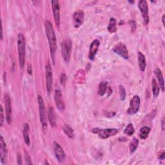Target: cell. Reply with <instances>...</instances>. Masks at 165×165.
Wrapping results in <instances>:
<instances>
[{
  "label": "cell",
  "instance_id": "30",
  "mask_svg": "<svg viewBox=\"0 0 165 165\" xmlns=\"http://www.w3.org/2000/svg\"><path fill=\"white\" fill-rule=\"evenodd\" d=\"M4 120H5V117H4V114H3V108L2 105H1V114H0V126H3V123H4Z\"/></svg>",
  "mask_w": 165,
  "mask_h": 165
},
{
  "label": "cell",
  "instance_id": "15",
  "mask_svg": "<svg viewBox=\"0 0 165 165\" xmlns=\"http://www.w3.org/2000/svg\"><path fill=\"white\" fill-rule=\"evenodd\" d=\"M73 19H74L75 27H80L83 23L84 20V13L83 10H77L73 14Z\"/></svg>",
  "mask_w": 165,
  "mask_h": 165
},
{
  "label": "cell",
  "instance_id": "32",
  "mask_svg": "<svg viewBox=\"0 0 165 165\" xmlns=\"http://www.w3.org/2000/svg\"><path fill=\"white\" fill-rule=\"evenodd\" d=\"M104 114H105V116H107V118H112L113 116H114L115 115V112L105 111V112H104Z\"/></svg>",
  "mask_w": 165,
  "mask_h": 165
},
{
  "label": "cell",
  "instance_id": "9",
  "mask_svg": "<svg viewBox=\"0 0 165 165\" xmlns=\"http://www.w3.org/2000/svg\"><path fill=\"white\" fill-rule=\"evenodd\" d=\"M112 51L117 54L119 56H120L121 58H123L125 59H128L129 58V56H128V51L126 45L122 43H119L116 45L112 49Z\"/></svg>",
  "mask_w": 165,
  "mask_h": 165
},
{
  "label": "cell",
  "instance_id": "14",
  "mask_svg": "<svg viewBox=\"0 0 165 165\" xmlns=\"http://www.w3.org/2000/svg\"><path fill=\"white\" fill-rule=\"evenodd\" d=\"M100 45V42L98 39H95L91 43L89 49L88 58L91 61H93L95 59V56L99 49Z\"/></svg>",
  "mask_w": 165,
  "mask_h": 165
},
{
  "label": "cell",
  "instance_id": "7",
  "mask_svg": "<svg viewBox=\"0 0 165 165\" xmlns=\"http://www.w3.org/2000/svg\"><path fill=\"white\" fill-rule=\"evenodd\" d=\"M138 7L141 11V13L144 23L145 25H147L149 23L148 7L147 2L144 0H141L138 2Z\"/></svg>",
  "mask_w": 165,
  "mask_h": 165
},
{
  "label": "cell",
  "instance_id": "23",
  "mask_svg": "<svg viewBox=\"0 0 165 165\" xmlns=\"http://www.w3.org/2000/svg\"><path fill=\"white\" fill-rule=\"evenodd\" d=\"M150 130H151L150 128L148 126H144L142 127L140 129V133H139L140 137L142 139H146V138L148 137V134L150 132Z\"/></svg>",
  "mask_w": 165,
  "mask_h": 165
},
{
  "label": "cell",
  "instance_id": "4",
  "mask_svg": "<svg viewBox=\"0 0 165 165\" xmlns=\"http://www.w3.org/2000/svg\"><path fill=\"white\" fill-rule=\"evenodd\" d=\"M92 132L97 134L100 138L106 139L110 137L116 135L118 132V130L116 128H105V129H102L99 128H93Z\"/></svg>",
  "mask_w": 165,
  "mask_h": 165
},
{
  "label": "cell",
  "instance_id": "16",
  "mask_svg": "<svg viewBox=\"0 0 165 165\" xmlns=\"http://www.w3.org/2000/svg\"><path fill=\"white\" fill-rule=\"evenodd\" d=\"M0 144H1V150H0V154H1V161L2 163H6L7 157L8 150L7 144L3 139V137L1 136V140H0Z\"/></svg>",
  "mask_w": 165,
  "mask_h": 165
},
{
  "label": "cell",
  "instance_id": "2",
  "mask_svg": "<svg viewBox=\"0 0 165 165\" xmlns=\"http://www.w3.org/2000/svg\"><path fill=\"white\" fill-rule=\"evenodd\" d=\"M17 49L20 66L21 69H23L25 62L26 41L23 34H19L17 36Z\"/></svg>",
  "mask_w": 165,
  "mask_h": 165
},
{
  "label": "cell",
  "instance_id": "20",
  "mask_svg": "<svg viewBox=\"0 0 165 165\" xmlns=\"http://www.w3.org/2000/svg\"><path fill=\"white\" fill-rule=\"evenodd\" d=\"M107 29L111 33H115V32H117V30H118L117 21H116L115 18H114V17L111 18Z\"/></svg>",
  "mask_w": 165,
  "mask_h": 165
},
{
  "label": "cell",
  "instance_id": "37",
  "mask_svg": "<svg viewBox=\"0 0 165 165\" xmlns=\"http://www.w3.org/2000/svg\"><path fill=\"white\" fill-rule=\"evenodd\" d=\"M1 23H2V25H1V40H3V21H2Z\"/></svg>",
  "mask_w": 165,
  "mask_h": 165
},
{
  "label": "cell",
  "instance_id": "6",
  "mask_svg": "<svg viewBox=\"0 0 165 165\" xmlns=\"http://www.w3.org/2000/svg\"><path fill=\"white\" fill-rule=\"evenodd\" d=\"M45 76H46V87L48 94H51L52 87V70L50 63L48 62L45 66Z\"/></svg>",
  "mask_w": 165,
  "mask_h": 165
},
{
  "label": "cell",
  "instance_id": "22",
  "mask_svg": "<svg viewBox=\"0 0 165 165\" xmlns=\"http://www.w3.org/2000/svg\"><path fill=\"white\" fill-rule=\"evenodd\" d=\"M152 92L153 95H154L155 98L158 97L159 94L160 92V88L159 87L158 84L156 82V80L155 79H153L152 81Z\"/></svg>",
  "mask_w": 165,
  "mask_h": 165
},
{
  "label": "cell",
  "instance_id": "29",
  "mask_svg": "<svg viewBox=\"0 0 165 165\" xmlns=\"http://www.w3.org/2000/svg\"><path fill=\"white\" fill-rule=\"evenodd\" d=\"M24 153H25V160H26L27 164H32V161H31V157H30L28 152L25 150V151H24Z\"/></svg>",
  "mask_w": 165,
  "mask_h": 165
},
{
  "label": "cell",
  "instance_id": "40",
  "mask_svg": "<svg viewBox=\"0 0 165 165\" xmlns=\"http://www.w3.org/2000/svg\"><path fill=\"white\" fill-rule=\"evenodd\" d=\"M128 2H129V3H134V2H130V1H128Z\"/></svg>",
  "mask_w": 165,
  "mask_h": 165
},
{
  "label": "cell",
  "instance_id": "1",
  "mask_svg": "<svg viewBox=\"0 0 165 165\" xmlns=\"http://www.w3.org/2000/svg\"><path fill=\"white\" fill-rule=\"evenodd\" d=\"M45 32L47 37L48 38V44H49V48L51 57L52 59V62L55 63V55H56V52L57 50V40L56 34L54 32V27L52 26V24L50 21H45Z\"/></svg>",
  "mask_w": 165,
  "mask_h": 165
},
{
  "label": "cell",
  "instance_id": "21",
  "mask_svg": "<svg viewBox=\"0 0 165 165\" xmlns=\"http://www.w3.org/2000/svg\"><path fill=\"white\" fill-rule=\"evenodd\" d=\"M29 125L28 123H25L23 125V138H24V141L27 144H30V137L28 135V132H29Z\"/></svg>",
  "mask_w": 165,
  "mask_h": 165
},
{
  "label": "cell",
  "instance_id": "34",
  "mask_svg": "<svg viewBox=\"0 0 165 165\" xmlns=\"http://www.w3.org/2000/svg\"><path fill=\"white\" fill-rule=\"evenodd\" d=\"M158 158L160 160H164V158H165V153L164 151H162L161 152L159 153V154L158 156Z\"/></svg>",
  "mask_w": 165,
  "mask_h": 165
},
{
  "label": "cell",
  "instance_id": "28",
  "mask_svg": "<svg viewBox=\"0 0 165 165\" xmlns=\"http://www.w3.org/2000/svg\"><path fill=\"white\" fill-rule=\"evenodd\" d=\"M120 92V98L121 101H124L126 98V90L123 85H119V87Z\"/></svg>",
  "mask_w": 165,
  "mask_h": 165
},
{
  "label": "cell",
  "instance_id": "11",
  "mask_svg": "<svg viewBox=\"0 0 165 165\" xmlns=\"http://www.w3.org/2000/svg\"><path fill=\"white\" fill-rule=\"evenodd\" d=\"M53 149H54V152L55 156H56L58 161L60 163L63 162L65 160L66 156H65V153L63 148L62 147V146H61L57 142H54Z\"/></svg>",
  "mask_w": 165,
  "mask_h": 165
},
{
  "label": "cell",
  "instance_id": "12",
  "mask_svg": "<svg viewBox=\"0 0 165 165\" xmlns=\"http://www.w3.org/2000/svg\"><path fill=\"white\" fill-rule=\"evenodd\" d=\"M51 3L55 23H56V26L59 27L60 25V8L59 2L57 0H52Z\"/></svg>",
  "mask_w": 165,
  "mask_h": 165
},
{
  "label": "cell",
  "instance_id": "5",
  "mask_svg": "<svg viewBox=\"0 0 165 165\" xmlns=\"http://www.w3.org/2000/svg\"><path fill=\"white\" fill-rule=\"evenodd\" d=\"M38 101L39 105V118L41 125L43 128L47 126V112L45 106V103L41 96H38Z\"/></svg>",
  "mask_w": 165,
  "mask_h": 165
},
{
  "label": "cell",
  "instance_id": "31",
  "mask_svg": "<svg viewBox=\"0 0 165 165\" xmlns=\"http://www.w3.org/2000/svg\"><path fill=\"white\" fill-rule=\"evenodd\" d=\"M66 80V77L65 74H62L60 76V82L62 84H64Z\"/></svg>",
  "mask_w": 165,
  "mask_h": 165
},
{
  "label": "cell",
  "instance_id": "33",
  "mask_svg": "<svg viewBox=\"0 0 165 165\" xmlns=\"http://www.w3.org/2000/svg\"><path fill=\"white\" fill-rule=\"evenodd\" d=\"M130 25H131V27H132V32L135 31L136 28V22L134 21H133V20H130Z\"/></svg>",
  "mask_w": 165,
  "mask_h": 165
},
{
  "label": "cell",
  "instance_id": "10",
  "mask_svg": "<svg viewBox=\"0 0 165 165\" xmlns=\"http://www.w3.org/2000/svg\"><path fill=\"white\" fill-rule=\"evenodd\" d=\"M5 106L6 112V120L7 123L10 125L12 123V105L11 99L8 94L5 95Z\"/></svg>",
  "mask_w": 165,
  "mask_h": 165
},
{
  "label": "cell",
  "instance_id": "26",
  "mask_svg": "<svg viewBox=\"0 0 165 165\" xmlns=\"http://www.w3.org/2000/svg\"><path fill=\"white\" fill-rule=\"evenodd\" d=\"M138 145H139V140L137 138H133L130 144V150L132 154L136 152L137 148L138 147Z\"/></svg>",
  "mask_w": 165,
  "mask_h": 165
},
{
  "label": "cell",
  "instance_id": "24",
  "mask_svg": "<svg viewBox=\"0 0 165 165\" xmlns=\"http://www.w3.org/2000/svg\"><path fill=\"white\" fill-rule=\"evenodd\" d=\"M63 132H65V133L69 138H70V139L74 138V136H75L74 132L69 125H65L63 128Z\"/></svg>",
  "mask_w": 165,
  "mask_h": 165
},
{
  "label": "cell",
  "instance_id": "36",
  "mask_svg": "<svg viewBox=\"0 0 165 165\" xmlns=\"http://www.w3.org/2000/svg\"><path fill=\"white\" fill-rule=\"evenodd\" d=\"M164 125H165L164 117H163V118H162V120H161V128H162V130H164Z\"/></svg>",
  "mask_w": 165,
  "mask_h": 165
},
{
  "label": "cell",
  "instance_id": "19",
  "mask_svg": "<svg viewBox=\"0 0 165 165\" xmlns=\"http://www.w3.org/2000/svg\"><path fill=\"white\" fill-rule=\"evenodd\" d=\"M48 118L49 120L50 123L52 126H56V114H55L54 110L52 107H50L48 108Z\"/></svg>",
  "mask_w": 165,
  "mask_h": 165
},
{
  "label": "cell",
  "instance_id": "39",
  "mask_svg": "<svg viewBox=\"0 0 165 165\" xmlns=\"http://www.w3.org/2000/svg\"><path fill=\"white\" fill-rule=\"evenodd\" d=\"M162 21H163V25L164 26V15H163V17H162Z\"/></svg>",
  "mask_w": 165,
  "mask_h": 165
},
{
  "label": "cell",
  "instance_id": "3",
  "mask_svg": "<svg viewBox=\"0 0 165 165\" xmlns=\"http://www.w3.org/2000/svg\"><path fill=\"white\" fill-rule=\"evenodd\" d=\"M72 49V43L70 39H65L62 43V56L66 63H69L70 59Z\"/></svg>",
  "mask_w": 165,
  "mask_h": 165
},
{
  "label": "cell",
  "instance_id": "17",
  "mask_svg": "<svg viewBox=\"0 0 165 165\" xmlns=\"http://www.w3.org/2000/svg\"><path fill=\"white\" fill-rule=\"evenodd\" d=\"M137 58H138V65L141 71L144 72L145 70L146 66V58L144 55L141 52H138L137 53Z\"/></svg>",
  "mask_w": 165,
  "mask_h": 165
},
{
  "label": "cell",
  "instance_id": "8",
  "mask_svg": "<svg viewBox=\"0 0 165 165\" xmlns=\"http://www.w3.org/2000/svg\"><path fill=\"white\" fill-rule=\"evenodd\" d=\"M140 103H141V99L139 96L137 95L134 96L130 100V107L127 111L128 114L133 115L136 114L139 110Z\"/></svg>",
  "mask_w": 165,
  "mask_h": 165
},
{
  "label": "cell",
  "instance_id": "27",
  "mask_svg": "<svg viewBox=\"0 0 165 165\" xmlns=\"http://www.w3.org/2000/svg\"><path fill=\"white\" fill-rule=\"evenodd\" d=\"M134 132H135V129H134V127L132 123L128 124L124 130V133L127 136H132Z\"/></svg>",
  "mask_w": 165,
  "mask_h": 165
},
{
  "label": "cell",
  "instance_id": "38",
  "mask_svg": "<svg viewBox=\"0 0 165 165\" xmlns=\"http://www.w3.org/2000/svg\"><path fill=\"white\" fill-rule=\"evenodd\" d=\"M28 72L29 74H32V66H30V65L28 67Z\"/></svg>",
  "mask_w": 165,
  "mask_h": 165
},
{
  "label": "cell",
  "instance_id": "18",
  "mask_svg": "<svg viewBox=\"0 0 165 165\" xmlns=\"http://www.w3.org/2000/svg\"><path fill=\"white\" fill-rule=\"evenodd\" d=\"M154 73L158 79L159 83V87H160L159 88L161 89L163 92H164V78L163 76L161 70L159 69H156L154 70Z\"/></svg>",
  "mask_w": 165,
  "mask_h": 165
},
{
  "label": "cell",
  "instance_id": "35",
  "mask_svg": "<svg viewBox=\"0 0 165 165\" xmlns=\"http://www.w3.org/2000/svg\"><path fill=\"white\" fill-rule=\"evenodd\" d=\"M17 164H23V163H22L21 156L20 154L17 155Z\"/></svg>",
  "mask_w": 165,
  "mask_h": 165
},
{
  "label": "cell",
  "instance_id": "25",
  "mask_svg": "<svg viewBox=\"0 0 165 165\" xmlns=\"http://www.w3.org/2000/svg\"><path fill=\"white\" fill-rule=\"evenodd\" d=\"M107 90V83L106 81H102L100 83L98 88V94L101 96H103L105 94Z\"/></svg>",
  "mask_w": 165,
  "mask_h": 165
},
{
  "label": "cell",
  "instance_id": "13",
  "mask_svg": "<svg viewBox=\"0 0 165 165\" xmlns=\"http://www.w3.org/2000/svg\"><path fill=\"white\" fill-rule=\"evenodd\" d=\"M54 101L59 111H63L65 108V103L63 99L62 92H61V90L59 89L55 90Z\"/></svg>",
  "mask_w": 165,
  "mask_h": 165
}]
</instances>
